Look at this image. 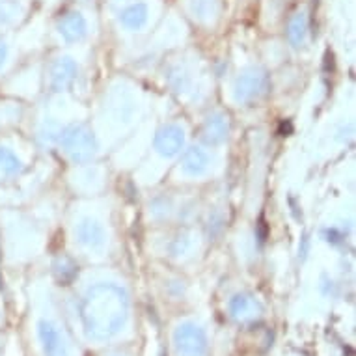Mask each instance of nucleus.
I'll list each match as a JSON object with an SVG mask.
<instances>
[{"label": "nucleus", "mask_w": 356, "mask_h": 356, "mask_svg": "<svg viewBox=\"0 0 356 356\" xmlns=\"http://www.w3.org/2000/svg\"><path fill=\"white\" fill-rule=\"evenodd\" d=\"M26 13L23 0H0V35L15 29Z\"/></svg>", "instance_id": "nucleus-1"}, {"label": "nucleus", "mask_w": 356, "mask_h": 356, "mask_svg": "<svg viewBox=\"0 0 356 356\" xmlns=\"http://www.w3.org/2000/svg\"><path fill=\"white\" fill-rule=\"evenodd\" d=\"M177 347L183 355L198 356L204 350V336L193 327H185L177 332Z\"/></svg>", "instance_id": "nucleus-2"}, {"label": "nucleus", "mask_w": 356, "mask_h": 356, "mask_svg": "<svg viewBox=\"0 0 356 356\" xmlns=\"http://www.w3.org/2000/svg\"><path fill=\"white\" fill-rule=\"evenodd\" d=\"M193 10L196 15H211L213 12V2L211 0H194Z\"/></svg>", "instance_id": "nucleus-3"}]
</instances>
